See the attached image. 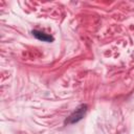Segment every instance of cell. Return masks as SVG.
I'll use <instances>...</instances> for the list:
<instances>
[{"label": "cell", "mask_w": 134, "mask_h": 134, "mask_svg": "<svg viewBox=\"0 0 134 134\" xmlns=\"http://www.w3.org/2000/svg\"><path fill=\"white\" fill-rule=\"evenodd\" d=\"M31 34L34 35V37L36 38V39H38V40H40V41H42V42H48V43H50V42H53V37H51L50 35H47V34H45V32H42V31H40V30H32L31 31Z\"/></svg>", "instance_id": "obj_2"}, {"label": "cell", "mask_w": 134, "mask_h": 134, "mask_svg": "<svg viewBox=\"0 0 134 134\" xmlns=\"http://www.w3.org/2000/svg\"><path fill=\"white\" fill-rule=\"evenodd\" d=\"M86 112H87V105H86V104L80 105V106L67 117V119L65 120V124H67V125H72V124L79 122V121L85 116Z\"/></svg>", "instance_id": "obj_1"}]
</instances>
